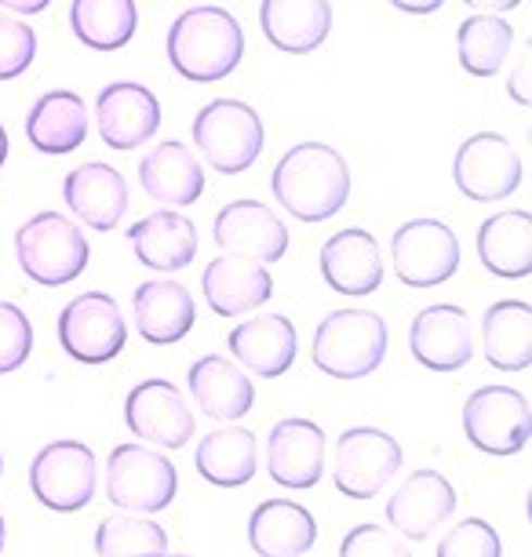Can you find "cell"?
<instances>
[{
	"label": "cell",
	"instance_id": "obj_1",
	"mask_svg": "<svg viewBox=\"0 0 532 557\" xmlns=\"http://www.w3.org/2000/svg\"><path fill=\"white\" fill-rule=\"evenodd\" d=\"M277 205L299 223H325L350 197V164L329 143H299L281 153L270 175Z\"/></svg>",
	"mask_w": 532,
	"mask_h": 557
},
{
	"label": "cell",
	"instance_id": "obj_2",
	"mask_svg": "<svg viewBox=\"0 0 532 557\" xmlns=\"http://www.w3.org/2000/svg\"><path fill=\"white\" fill-rule=\"evenodd\" d=\"M164 48H169V62L180 77L194 84H215L242 66L245 34L226 8L194 4L183 15H175Z\"/></svg>",
	"mask_w": 532,
	"mask_h": 557
},
{
	"label": "cell",
	"instance_id": "obj_3",
	"mask_svg": "<svg viewBox=\"0 0 532 557\" xmlns=\"http://www.w3.org/2000/svg\"><path fill=\"white\" fill-rule=\"evenodd\" d=\"M391 332L387 321L375 310H332L325 321L314 329V368L325 372L329 380L354 383L372 375L375 368L387 361Z\"/></svg>",
	"mask_w": 532,
	"mask_h": 557
},
{
	"label": "cell",
	"instance_id": "obj_4",
	"mask_svg": "<svg viewBox=\"0 0 532 557\" xmlns=\"http://www.w3.org/2000/svg\"><path fill=\"white\" fill-rule=\"evenodd\" d=\"M15 259L29 281L62 288L88 270L91 245L73 219L62 212H37L15 230Z\"/></svg>",
	"mask_w": 532,
	"mask_h": 557
},
{
	"label": "cell",
	"instance_id": "obj_5",
	"mask_svg": "<svg viewBox=\"0 0 532 557\" xmlns=\"http://www.w3.org/2000/svg\"><path fill=\"white\" fill-rule=\"evenodd\" d=\"M263 121L242 99H212L194 117V146L219 175L248 172L263 153Z\"/></svg>",
	"mask_w": 532,
	"mask_h": 557
},
{
	"label": "cell",
	"instance_id": "obj_6",
	"mask_svg": "<svg viewBox=\"0 0 532 557\" xmlns=\"http://www.w3.org/2000/svg\"><path fill=\"white\" fill-rule=\"evenodd\" d=\"M29 492L45 510L77 513L99 492V462L85 441H51L29 462Z\"/></svg>",
	"mask_w": 532,
	"mask_h": 557
},
{
	"label": "cell",
	"instance_id": "obj_7",
	"mask_svg": "<svg viewBox=\"0 0 532 557\" xmlns=\"http://www.w3.org/2000/svg\"><path fill=\"white\" fill-rule=\"evenodd\" d=\"M180 492V470L158 448L146 445H117L107 459V499L121 510L161 513L172 507Z\"/></svg>",
	"mask_w": 532,
	"mask_h": 557
},
{
	"label": "cell",
	"instance_id": "obj_8",
	"mask_svg": "<svg viewBox=\"0 0 532 557\" xmlns=\"http://www.w3.org/2000/svg\"><path fill=\"white\" fill-rule=\"evenodd\" d=\"M463 434L485 456H518L532 437V405L515 386H478L463 401Z\"/></svg>",
	"mask_w": 532,
	"mask_h": 557
},
{
	"label": "cell",
	"instance_id": "obj_9",
	"mask_svg": "<svg viewBox=\"0 0 532 557\" xmlns=\"http://www.w3.org/2000/svg\"><path fill=\"white\" fill-rule=\"evenodd\" d=\"M405 451L387 430L375 426H350L336 441V459H332V481L347 499H375L391 485V478L401 470Z\"/></svg>",
	"mask_w": 532,
	"mask_h": 557
},
{
	"label": "cell",
	"instance_id": "obj_10",
	"mask_svg": "<svg viewBox=\"0 0 532 557\" xmlns=\"http://www.w3.org/2000/svg\"><path fill=\"white\" fill-rule=\"evenodd\" d=\"M128 343V324L117 299L107 292H85L59 313V346L81 364H107Z\"/></svg>",
	"mask_w": 532,
	"mask_h": 557
},
{
	"label": "cell",
	"instance_id": "obj_11",
	"mask_svg": "<svg viewBox=\"0 0 532 557\" xmlns=\"http://www.w3.org/2000/svg\"><path fill=\"white\" fill-rule=\"evenodd\" d=\"M394 273L409 288H437L460 270V237L442 219H409L391 237Z\"/></svg>",
	"mask_w": 532,
	"mask_h": 557
},
{
	"label": "cell",
	"instance_id": "obj_12",
	"mask_svg": "<svg viewBox=\"0 0 532 557\" xmlns=\"http://www.w3.org/2000/svg\"><path fill=\"white\" fill-rule=\"evenodd\" d=\"M453 178L456 190L471 197L478 205L507 201L521 186L525 168H521L518 150L510 146L507 135L499 132H478L453 157Z\"/></svg>",
	"mask_w": 532,
	"mask_h": 557
},
{
	"label": "cell",
	"instance_id": "obj_13",
	"mask_svg": "<svg viewBox=\"0 0 532 557\" xmlns=\"http://www.w3.org/2000/svg\"><path fill=\"white\" fill-rule=\"evenodd\" d=\"M212 240L223 256L252 259L263 262V267H274V262L285 259L292 245L288 226L281 223V215L263 201H252V197L223 205V212L212 223Z\"/></svg>",
	"mask_w": 532,
	"mask_h": 557
},
{
	"label": "cell",
	"instance_id": "obj_14",
	"mask_svg": "<svg viewBox=\"0 0 532 557\" xmlns=\"http://www.w3.org/2000/svg\"><path fill=\"white\" fill-rule=\"evenodd\" d=\"M124 423L139 441L180 451L194 441V412L169 380H143L124 397Z\"/></svg>",
	"mask_w": 532,
	"mask_h": 557
},
{
	"label": "cell",
	"instance_id": "obj_15",
	"mask_svg": "<svg viewBox=\"0 0 532 557\" xmlns=\"http://www.w3.org/2000/svg\"><path fill=\"white\" fill-rule=\"evenodd\" d=\"M267 474L288 492H307L325 478V430L314 419H281L267 437Z\"/></svg>",
	"mask_w": 532,
	"mask_h": 557
},
{
	"label": "cell",
	"instance_id": "obj_16",
	"mask_svg": "<svg viewBox=\"0 0 532 557\" xmlns=\"http://www.w3.org/2000/svg\"><path fill=\"white\" fill-rule=\"evenodd\" d=\"M409 354L416 364L431 368V372H460L474 357V335L467 310L456 302H434L420 310L409 324Z\"/></svg>",
	"mask_w": 532,
	"mask_h": 557
},
{
	"label": "cell",
	"instance_id": "obj_17",
	"mask_svg": "<svg viewBox=\"0 0 532 557\" xmlns=\"http://www.w3.org/2000/svg\"><path fill=\"white\" fill-rule=\"evenodd\" d=\"M96 124L110 150H139L161 128V102L146 84L113 81L96 99Z\"/></svg>",
	"mask_w": 532,
	"mask_h": 557
},
{
	"label": "cell",
	"instance_id": "obj_18",
	"mask_svg": "<svg viewBox=\"0 0 532 557\" xmlns=\"http://www.w3.org/2000/svg\"><path fill=\"white\" fill-rule=\"evenodd\" d=\"M456 513V488L437 470H412L405 485L387 499V521L405 543L431 540L434 529Z\"/></svg>",
	"mask_w": 532,
	"mask_h": 557
},
{
	"label": "cell",
	"instance_id": "obj_19",
	"mask_svg": "<svg viewBox=\"0 0 532 557\" xmlns=\"http://www.w3.org/2000/svg\"><path fill=\"white\" fill-rule=\"evenodd\" d=\"M226 350L259 380H281L299 354V332L285 313H259L234 324L226 335Z\"/></svg>",
	"mask_w": 532,
	"mask_h": 557
},
{
	"label": "cell",
	"instance_id": "obj_20",
	"mask_svg": "<svg viewBox=\"0 0 532 557\" xmlns=\"http://www.w3.org/2000/svg\"><path fill=\"white\" fill-rule=\"evenodd\" d=\"M62 201L85 226L110 234L128 212V183L113 164L88 161L62 178Z\"/></svg>",
	"mask_w": 532,
	"mask_h": 557
},
{
	"label": "cell",
	"instance_id": "obj_21",
	"mask_svg": "<svg viewBox=\"0 0 532 557\" xmlns=\"http://www.w3.org/2000/svg\"><path fill=\"white\" fill-rule=\"evenodd\" d=\"M321 277L332 292L339 296H372L375 288L383 285V259H380V245L369 230L361 226H347L339 234H332L325 245H321L318 256Z\"/></svg>",
	"mask_w": 532,
	"mask_h": 557
},
{
	"label": "cell",
	"instance_id": "obj_22",
	"mask_svg": "<svg viewBox=\"0 0 532 557\" xmlns=\"http://www.w3.org/2000/svg\"><path fill=\"white\" fill-rule=\"evenodd\" d=\"M201 296L219 318H242L274 299V277L263 262L219 256L201 273Z\"/></svg>",
	"mask_w": 532,
	"mask_h": 557
},
{
	"label": "cell",
	"instance_id": "obj_23",
	"mask_svg": "<svg viewBox=\"0 0 532 557\" xmlns=\"http://www.w3.org/2000/svg\"><path fill=\"white\" fill-rule=\"evenodd\" d=\"M186 386H190V397L201 408V416L215 419V423H237L256 405L252 380L223 354L197 357L186 372Z\"/></svg>",
	"mask_w": 532,
	"mask_h": 557
},
{
	"label": "cell",
	"instance_id": "obj_24",
	"mask_svg": "<svg viewBox=\"0 0 532 557\" xmlns=\"http://www.w3.org/2000/svg\"><path fill=\"white\" fill-rule=\"evenodd\" d=\"M139 186L164 208H190L205 194V168L186 143H161L139 161Z\"/></svg>",
	"mask_w": 532,
	"mask_h": 557
},
{
	"label": "cell",
	"instance_id": "obj_25",
	"mask_svg": "<svg viewBox=\"0 0 532 557\" xmlns=\"http://www.w3.org/2000/svg\"><path fill=\"white\" fill-rule=\"evenodd\" d=\"M128 245L146 270L180 273L197 256V226L180 208H158L128 230Z\"/></svg>",
	"mask_w": 532,
	"mask_h": 557
},
{
	"label": "cell",
	"instance_id": "obj_26",
	"mask_svg": "<svg viewBox=\"0 0 532 557\" xmlns=\"http://www.w3.org/2000/svg\"><path fill=\"white\" fill-rule=\"evenodd\" d=\"M135 310V329L150 346H172L190 335L197 321V302L190 288L169 277L143 281L132 296Z\"/></svg>",
	"mask_w": 532,
	"mask_h": 557
},
{
	"label": "cell",
	"instance_id": "obj_27",
	"mask_svg": "<svg viewBox=\"0 0 532 557\" xmlns=\"http://www.w3.org/2000/svg\"><path fill=\"white\" fill-rule=\"evenodd\" d=\"M259 29L285 55H310L332 34L329 0H259Z\"/></svg>",
	"mask_w": 532,
	"mask_h": 557
},
{
	"label": "cell",
	"instance_id": "obj_28",
	"mask_svg": "<svg viewBox=\"0 0 532 557\" xmlns=\"http://www.w3.org/2000/svg\"><path fill=\"white\" fill-rule=\"evenodd\" d=\"M318 543V521L296 499H263L248 518V546L263 557H302Z\"/></svg>",
	"mask_w": 532,
	"mask_h": 557
},
{
	"label": "cell",
	"instance_id": "obj_29",
	"mask_svg": "<svg viewBox=\"0 0 532 557\" xmlns=\"http://www.w3.org/2000/svg\"><path fill=\"white\" fill-rule=\"evenodd\" d=\"M26 139L37 153L62 157L81 150L88 139V107L77 91H45L26 113Z\"/></svg>",
	"mask_w": 532,
	"mask_h": 557
},
{
	"label": "cell",
	"instance_id": "obj_30",
	"mask_svg": "<svg viewBox=\"0 0 532 557\" xmlns=\"http://www.w3.org/2000/svg\"><path fill=\"white\" fill-rule=\"evenodd\" d=\"M478 259L493 277L521 281L532 273V215L525 208L488 215L478 226Z\"/></svg>",
	"mask_w": 532,
	"mask_h": 557
},
{
	"label": "cell",
	"instance_id": "obj_31",
	"mask_svg": "<svg viewBox=\"0 0 532 557\" xmlns=\"http://www.w3.org/2000/svg\"><path fill=\"white\" fill-rule=\"evenodd\" d=\"M197 474L215 488H242L259 470V437L248 426H223L201 437L194 451Z\"/></svg>",
	"mask_w": 532,
	"mask_h": 557
},
{
	"label": "cell",
	"instance_id": "obj_32",
	"mask_svg": "<svg viewBox=\"0 0 532 557\" xmlns=\"http://www.w3.org/2000/svg\"><path fill=\"white\" fill-rule=\"evenodd\" d=\"M485 361L499 372H525L532 364V307L525 299H499L482 318Z\"/></svg>",
	"mask_w": 532,
	"mask_h": 557
},
{
	"label": "cell",
	"instance_id": "obj_33",
	"mask_svg": "<svg viewBox=\"0 0 532 557\" xmlns=\"http://www.w3.org/2000/svg\"><path fill=\"white\" fill-rule=\"evenodd\" d=\"M70 29L91 51H121L139 29L135 0H73Z\"/></svg>",
	"mask_w": 532,
	"mask_h": 557
},
{
	"label": "cell",
	"instance_id": "obj_34",
	"mask_svg": "<svg viewBox=\"0 0 532 557\" xmlns=\"http://www.w3.org/2000/svg\"><path fill=\"white\" fill-rule=\"evenodd\" d=\"M515 48V26L499 15L478 12L463 18L456 29V51H460V66L471 77H496Z\"/></svg>",
	"mask_w": 532,
	"mask_h": 557
},
{
	"label": "cell",
	"instance_id": "obj_35",
	"mask_svg": "<svg viewBox=\"0 0 532 557\" xmlns=\"http://www.w3.org/2000/svg\"><path fill=\"white\" fill-rule=\"evenodd\" d=\"M96 550L102 557H139V554H169V535L150 513H113L96 529Z\"/></svg>",
	"mask_w": 532,
	"mask_h": 557
},
{
	"label": "cell",
	"instance_id": "obj_36",
	"mask_svg": "<svg viewBox=\"0 0 532 557\" xmlns=\"http://www.w3.org/2000/svg\"><path fill=\"white\" fill-rule=\"evenodd\" d=\"M34 59H37L34 26L0 12V81L23 77V73L34 66Z\"/></svg>",
	"mask_w": 532,
	"mask_h": 557
},
{
	"label": "cell",
	"instance_id": "obj_37",
	"mask_svg": "<svg viewBox=\"0 0 532 557\" xmlns=\"http://www.w3.org/2000/svg\"><path fill=\"white\" fill-rule=\"evenodd\" d=\"M34 354V324L15 302H0V375L18 372Z\"/></svg>",
	"mask_w": 532,
	"mask_h": 557
},
{
	"label": "cell",
	"instance_id": "obj_38",
	"mask_svg": "<svg viewBox=\"0 0 532 557\" xmlns=\"http://www.w3.org/2000/svg\"><path fill=\"white\" fill-rule=\"evenodd\" d=\"M499 554H504V543H499L496 529L485 518H463L437 543V557H499Z\"/></svg>",
	"mask_w": 532,
	"mask_h": 557
},
{
	"label": "cell",
	"instance_id": "obj_39",
	"mask_svg": "<svg viewBox=\"0 0 532 557\" xmlns=\"http://www.w3.org/2000/svg\"><path fill=\"white\" fill-rule=\"evenodd\" d=\"M343 557H409V546L394 529H380V524H358L339 543Z\"/></svg>",
	"mask_w": 532,
	"mask_h": 557
},
{
	"label": "cell",
	"instance_id": "obj_40",
	"mask_svg": "<svg viewBox=\"0 0 532 557\" xmlns=\"http://www.w3.org/2000/svg\"><path fill=\"white\" fill-rule=\"evenodd\" d=\"M529 55L518 62L515 70H510V81H507V91H510V99L518 102V107H529L532 96H529Z\"/></svg>",
	"mask_w": 532,
	"mask_h": 557
},
{
	"label": "cell",
	"instance_id": "obj_41",
	"mask_svg": "<svg viewBox=\"0 0 532 557\" xmlns=\"http://www.w3.org/2000/svg\"><path fill=\"white\" fill-rule=\"evenodd\" d=\"M391 4L405 15H434L445 8V0H391Z\"/></svg>",
	"mask_w": 532,
	"mask_h": 557
},
{
	"label": "cell",
	"instance_id": "obj_42",
	"mask_svg": "<svg viewBox=\"0 0 532 557\" xmlns=\"http://www.w3.org/2000/svg\"><path fill=\"white\" fill-rule=\"evenodd\" d=\"M51 0H0V8H8V12L15 15H40Z\"/></svg>",
	"mask_w": 532,
	"mask_h": 557
},
{
	"label": "cell",
	"instance_id": "obj_43",
	"mask_svg": "<svg viewBox=\"0 0 532 557\" xmlns=\"http://www.w3.org/2000/svg\"><path fill=\"white\" fill-rule=\"evenodd\" d=\"M467 8H474V12H488V15H496V12H510V8H518L521 0H463Z\"/></svg>",
	"mask_w": 532,
	"mask_h": 557
},
{
	"label": "cell",
	"instance_id": "obj_44",
	"mask_svg": "<svg viewBox=\"0 0 532 557\" xmlns=\"http://www.w3.org/2000/svg\"><path fill=\"white\" fill-rule=\"evenodd\" d=\"M8 161V132H4V124H0V168H4Z\"/></svg>",
	"mask_w": 532,
	"mask_h": 557
},
{
	"label": "cell",
	"instance_id": "obj_45",
	"mask_svg": "<svg viewBox=\"0 0 532 557\" xmlns=\"http://www.w3.org/2000/svg\"><path fill=\"white\" fill-rule=\"evenodd\" d=\"M4 543H8V529H4V518H0V550H4Z\"/></svg>",
	"mask_w": 532,
	"mask_h": 557
},
{
	"label": "cell",
	"instance_id": "obj_46",
	"mask_svg": "<svg viewBox=\"0 0 532 557\" xmlns=\"http://www.w3.org/2000/svg\"><path fill=\"white\" fill-rule=\"evenodd\" d=\"M0 478H4V456H0Z\"/></svg>",
	"mask_w": 532,
	"mask_h": 557
}]
</instances>
